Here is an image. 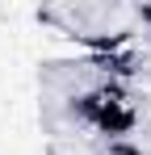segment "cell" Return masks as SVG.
<instances>
[{"label":"cell","instance_id":"cell-2","mask_svg":"<svg viewBox=\"0 0 151 155\" xmlns=\"http://www.w3.org/2000/svg\"><path fill=\"white\" fill-rule=\"evenodd\" d=\"M109 151H113V155H143V151H139V147H130V143H113Z\"/></svg>","mask_w":151,"mask_h":155},{"label":"cell","instance_id":"cell-1","mask_svg":"<svg viewBox=\"0 0 151 155\" xmlns=\"http://www.w3.org/2000/svg\"><path fill=\"white\" fill-rule=\"evenodd\" d=\"M92 126H97L101 134H109V138H122V134L134 130V109H130L126 101H118V97H101L97 113H92Z\"/></svg>","mask_w":151,"mask_h":155}]
</instances>
